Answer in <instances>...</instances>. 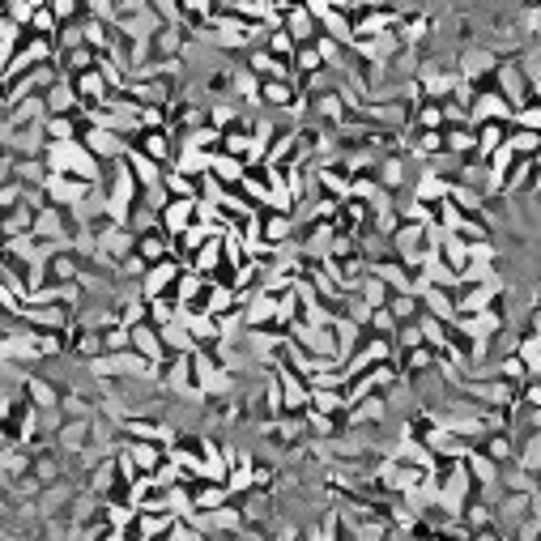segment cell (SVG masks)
Returning <instances> with one entry per match:
<instances>
[{"label":"cell","instance_id":"obj_1","mask_svg":"<svg viewBox=\"0 0 541 541\" xmlns=\"http://www.w3.org/2000/svg\"><path fill=\"white\" fill-rule=\"evenodd\" d=\"M102 192H107V209H111V217L124 226L129 222V214L141 205V197H146V188L137 183V175L129 171V163H111L107 166V175H102Z\"/></svg>","mask_w":541,"mask_h":541},{"label":"cell","instance_id":"obj_2","mask_svg":"<svg viewBox=\"0 0 541 541\" xmlns=\"http://www.w3.org/2000/svg\"><path fill=\"white\" fill-rule=\"evenodd\" d=\"M494 85H499V94L511 102L516 115L525 111V107H533V82H528V73L520 68V60H503L499 73H494Z\"/></svg>","mask_w":541,"mask_h":541},{"label":"cell","instance_id":"obj_3","mask_svg":"<svg viewBox=\"0 0 541 541\" xmlns=\"http://www.w3.org/2000/svg\"><path fill=\"white\" fill-rule=\"evenodd\" d=\"M82 146L90 149L102 166H111V163H124V158H129L132 141H129V137H120V132H107V129H85Z\"/></svg>","mask_w":541,"mask_h":541},{"label":"cell","instance_id":"obj_4","mask_svg":"<svg viewBox=\"0 0 541 541\" xmlns=\"http://www.w3.org/2000/svg\"><path fill=\"white\" fill-rule=\"evenodd\" d=\"M82 491H85V486L77 482V477H65V482L48 486V491H43V499H39V516H43V520L68 516V508L77 503V494H82Z\"/></svg>","mask_w":541,"mask_h":541},{"label":"cell","instance_id":"obj_5","mask_svg":"<svg viewBox=\"0 0 541 541\" xmlns=\"http://www.w3.org/2000/svg\"><path fill=\"white\" fill-rule=\"evenodd\" d=\"M183 273H188V269H183L180 261L154 264V269L146 273V281H141V298H146V303H158L163 295H171V290H175V281H180Z\"/></svg>","mask_w":541,"mask_h":541},{"label":"cell","instance_id":"obj_6","mask_svg":"<svg viewBox=\"0 0 541 541\" xmlns=\"http://www.w3.org/2000/svg\"><path fill=\"white\" fill-rule=\"evenodd\" d=\"M90 439H94V430H90V422H82V418H65V427L56 430V439H51V448L60 452V457L77 460L90 448Z\"/></svg>","mask_w":541,"mask_h":541},{"label":"cell","instance_id":"obj_7","mask_svg":"<svg viewBox=\"0 0 541 541\" xmlns=\"http://www.w3.org/2000/svg\"><path fill=\"white\" fill-rule=\"evenodd\" d=\"M465 469H469V477H474V486L482 491V499H494V494L503 491V486H499V474H503V469H499L482 448H474V452L465 457Z\"/></svg>","mask_w":541,"mask_h":541},{"label":"cell","instance_id":"obj_8","mask_svg":"<svg viewBox=\"0 0 541 541\" xmlns=\"http://www.w3.org/2000/svg\"><path fill=\"white\" fill-rule=\"evenodd\" d=\"M281 376V393H286V413H307L312 410V384L298 376L295 367H273Z\"/></svg>","mask_w":541,"mask_h":541},{"label":"cell","instance_id":"obj_9","mask_svg":"<svg viewBox=\"0 0 541 541\" xmlns=\"http://www.w3.org/2000/svg\"><path fill=\"white\" fill-rule=\"evenodd\" d=\"M286 31L295 34V43L303 48V43H315L320 39V22H315L312 4L303 0V4H295V0H286Z\"/></svg>","mask_w":541,"mask_h":541},{"label":"cell","instance_id":"obj_10","mask_svg":"<svg viewBox=\"0 0 541 541\" xmlns=\"http://www.w3.org/2000/svg\"><path fill=\"white\" fill-rule=\"evenodd\" d=\"M26 401H31L34 410H60L65 384H56V379L43 376V371H31V379H26Z\"/></svg>","mask_w":541,"mask_h":541},{"label":"cell","instance_id":"obj_11","mask_svg":"<svg viewBox=\"0 0 541 541\" xmlns=\"http://www.w3.org/2000/svg\"><path fill=\"white\" fill-rule=\"evenodd\" d=\"M90 197V183H82V180H68V175H51V183H48V200L56 205V209H65V214H73L82 200Z\"/></svg>","mask_w":541,"mask_h":541},{"label":"cell","instance_id":"obj_12","mask_svg":"<svg viewBox=\"0 0 541 541\" xmlns=\"http://www.w3.org/2000/svg\"><path fill=\"white\" fill-rule=\"evenodd\" d=\"M244 68L252 73V77H261V82H286V77H295L286 60L269 56L264 48H252V51H247V56H244Z\"/></svg>","mask_w":541,"mask_h":541},{"label":"cell","instance_id":"obj_13","mask_svg":"<svg viewBox=\"0 0 541 541\" xmlns=\"http://www.w3.org/2000/svg\"><path fill=\"white\" fill-rule=\"evenodd\" d=\"M494 511H499V528L516 533L520 525L533 520V494H503V499L494 503Z\"/></svg>","mask_w":541,"mask_h":541},{"label":"cell","instance_id":"obj_14","mask_svg":"<svg viewBox=\"0 0 541 541\" xmlns=\"http://www.w3.org/2000/svg\"><path fill=\"white\" fill-rule=\"evenodd\" d=\"M137 256H141L149 269L163 264V261H175V239H171L163 226L149 230V235H137Z\"/></svg>","mask_w":541,"mask_h":541},{"label":"cell","instance_id":"obj_15","mask_svg":"<svg viewBox=\"0 0 541 541\" xmlns=\"http://www.w3.org/2000/svg\"><path fill=\"white\" fill-rule=\"evenodd\" d=\"M22 324H31L34 333H68L73 328V312L68 307H26Z\"/></svg>","mask_w":541,"mask_h":541},{"label":"cell","instance_id":"obj_16","mask_svg":"<svg viewBox=\"0 0 541 541\" xmlns=\"http://www.w3.org/2000/svg\"><path fill=\"white\" fill-rule=\"evenodd\" d=\"M477 448L503 469V465H516V457H520V435H516V430H491Z\"/></svg>","mask_w":541,"mask_h":541},{"label":"cell","instance_id":"obj_17","mask_svg":"<svg viewBox=\"0 0 541 541\" xmlns=\"http://www.w3.org/2000/svg\"><path fill=\"white\" fill-rule=\"evenodd\" d=\"M197 205L200 200H171V205L163 209V222H158V226H163L171 239H180L183 230L197 226Z\"/></svg>","mask_w":541,"mask_h":541},{"label":"cell","instance_id":"obj_18","mask_svg":"<svg viewBox=\"0 0 541 541\" xmlns=\"http://www.w3.org/2000/svg\"><path fill=\"white\" fill-rule=\"evenodd\" d=\"M247 328H273L278 324V295H269V290H256V295L247 298Z\"/></svg>","mask_w":541,"mask_h":541},{"label":"cell","instance_id":"obj_19","mask_svg":"<svg viewBox=\"0 0 541 541\" xmlns=\"http://www.w3.org/2000/svg\"><path fill=\"white\" fill-rule=\"evenodd\" d=\"M124 448H129V457H132V465L141 469L146 477H154L158 469L166 465V448L163 443H137V439H124Z\"/></svg>","mask_w":541,"mask_h":541},{"label":"cell","instance_id":"obj_20","mask_svg":"<svg viewBox=\"0 0 541 541\" xmlns=\"http://www.w3.org/2000/svg\"><path fill=\"white\" fill-rule=\"evenodd\" d=\"M124 163H129V171L137 175V183H141L146 192H154V188H163V183H166V166L149 163L141 149H129V158H124Z\"/></svg>","mask_w":541,"mask_h":541},{"label":"cell","instance_id":"obj_21","mask_svg":"<svg viewBox=\"0 0 541 541\" xmlns=\"http://www.w3.org/2000/svg\"><path fill=\"white\" fill-rule=\"evenodd\" d=\"M460 525H465L477 537V533H486V528H499V511H494V503H486V499L477 494L474 503L460 511Z\"/></svg>","mask_w":541,"mask_h":541},{"label":"cell","instance_id":"obj_22","mask_svg":"<svg viewBox=\"0 0 541 541\" xmlns=\"http://www.w3.org/2000/svg\"><path fill=\"white\" fill-rule=\"evenodd\" d=\"M132 350H137V354H146L149 362H158V367L171 359V354H166V345H163V333H158L154 324L132 328Z\"/></svg>","mask_w":541,"mask_h":541},{"label":"cell","instance_id":"obj_23","mask_svg":"<svg viewBox=\"0 0 541 541\" xmlns=\"http://www.w3.org/2000/svg\"><path fill=\"white\" fill-rule=\"evenodd\" d=\"M443 154H452L460 163L477 158V129H443Z\"/></svg>","mask_w":541,"mask_h":541},{"label":"cell","instance_id":"obj_24","mask_svg":"<svg viewBox=\"0 0 541 541\" xmlns=\"http://www.w3.org/2000/svg\"><path fill=\"white\" fill-rule=\"evenodd\" d=\"M192 499H197V511H222L226 503H235L226 482H192Z\"/></svg>","mask_w":541,"mask_h":541},{"label":"cell","instance_id":"obj_25","mask_svg":"<svg viewBox=\"0 0 541 541\" xmlns=\"http://www.w3.org/2000/svg\"><path fill=\"white\" fill-rule=\"evenodd\" d=\"M43 102H48V115H82V99H77V90H73V82H60L56 90H48L43 94Z\"/></svg>","mask_w":541,"mask_h":541},{"label":"cell","instance_id":"obj_26","mask_svg":"<svg viewBox=\"0 0 541 541\" xmlns=\"http://www.w3.org/2000/svg\"><path fill=\"white\" fill-rule=\"evenodd\" d=\"M508 132H511V124H482V129H477V158L491 163L494 154L508 146Z\"/></svg>","mask_w":541,"mask_h":541},{"label":"cell","instance_id":"obj_27","mask_svg":"<svg viewBox=\"0 0 541 541\" xmlns=\"http://www.w3.org/2000/svg\"><path fill=\"white\" fill-rule=\"evenodd\" d=\"M222 188H230V192H239V183L247 180V163H239V158H230V154H217L214 158V171H209Z\"/></svg>","mask_w":541,"mask_h":541},{"label":"cell","instance_id":"obj_28","mask_svg":"<svg viewBox=\"0 0 541 541\" xmlns=\"http://www.w3.org/2000/svg\"><path fill=\"white\" fill-rule=\"evenodd\" d=\"M158 333H163V345H166V354H171V359H175V354H197V350H200L197 337L188 333V324H183V320L158 328Z\"/></svg>","mask_w":541,"mask_h":541},{"label":"cell","instance_id":"obj_29","mask_svg":"<svg viewBox=\"0 0 541 541\" xmlns=\"http://www.w3.org/2000/svg\"><path fill=\"white\" fill-rule=\"evenodd\" d=\"M290 73H295V82H307V77H315V73H324V56H320V48H315V43H303V48L295 51V60H290Z\"/></svg>","mask_w":541,"mask_h":541},{"label":"cell","instance_id":"obj_30","mask_svg":"<svg viewBox=\"0 0 541 541\" xmlns=\"http://www.w3.org/2000/svg\"><path fill=\"white\" fill-rule=\"evenodd\" d=\"M499 486H503V494H537V477L528 474V469H520V465H503V474H499Z\"/></svg>","mask_w":541,"mask_h":541},{"label":"cell","instance_id":"obj_31","mask_svg":"<svg viewBox=\"0 0 541 541\" xmlns=\"http://www.w3.org/2000/svg\"><path fill=\"white\" fill-rule=\"evenodd\" d=\"M439 256H443V264H448L452 273H465V269H469V244H465L460 235H448V239H443Z\"/></svg>","mask_w":541,"mask_h":541},{"label":"cell","instance_id":"obj_32","mask_svg":"<svg viewBox=\"0 0 541 541\" xmlns=\"http://www.w3.org/2000/svg\"><path fill=\"white\" fill-rule=\"evenodd\" d=\"M508 146L516 149V158H537V154H541V132H533V129H520V124H511V132H508Z\"/></svg>","mask_w":541,"mask_h":541},{"label":"cell","instance_id":"obj_33","mask_svg":"<svg viewBox=\"0 0 541 541\" xmlns=\"http://www.w3.org/2000/svg\"><path fill=\"white\" fill-rule=\"evenodd\" d=\"M388 312L396 315V324H418L422 320V295H393Z\"/></svg>","mask_w":541,"mask_h":541},{"label":"cell","instance_id":"obj_34","mask_svg":"<svg viewBox=\"0 0 541 541\" xmlns=\"http://www.w3.org/2000/svg\"><path fill=\"white\" fill-rule=\"evenodd\" d=\"M359 298L367 303V307H376V312H379V307H388V303H393V286H388V281H379L376 273H371V278L359 286Z\"/></svg>","mask_w":541,"mask_h":541},{"label":"cell","instance_id":"obj_35","mask_svg":"<svg viewBox=\"0 0 541 541\" xmlns=\"http://www.w3.org/2000/svg\"><path fill=\"white\" fill-rule=\"evenodd\" d=\"M499 379H508L511 388H525L533 379V371H528V362L520 354H508V359H499Z\"/></svg>","mask_w":541,"mask_h":541},{"label":"cell","instance_id":"obj_36","mask_svg":"<svg viewBox=\"0 0 541 541\" xmlns=\"http://www.w3.org/2000/svg\"><path fill=\"white\" fill-rule=\"evenodd\" d=\"M422 345H427V333H422V324H401V328H396V337H393L396 359H401V354H413V350H422Z\"/></svg>","mask_w":541,"mask_h":541},{"label":"cell","instance_id":"obj_37","mask_svg":"<svg viewBox=\"0 0 541 541\" xmlns=\"http://www.w3.org/2000/svg\"><path fill=\"white\" fill-rule=\"evenodd\" d=\"M166 192H171V200H200V180H188L180 171H166Z\"/></svg>","mask_w":541,"mask_h":541},{"label":"cell","instance_id":"obj_38","mask_svg":"<svg viewBox=\"0 0 541 541\" xmlns=\"http://www.w3.org/2000/svg\"><path fill=\"white\" fill-rule=\"evenodd\" d=\"M264 51L290 65V60H295V51H298V43H295V34H290V31H273L269 39H264Z\"/></svg>","mask_w":541,"mask_h":541},{"label":"cell","instance_id":"obj_39","mask_svg":"<svg viewBox=\"0 0 541 541\" xmlns=\"http://www.w3.org/2000/svg\"><path fill=\"white\" fill-rule=\"evenodd\" d=\"M39 4H43V0H4V9H0V13L13 17L17 26H26V31H31V22H34V13H39Z\"/></svg>","mask_w":541,"mask_h":541},{"label":"cell","instance_id":"obj_40","mask_svg":"<svg viewBox=\"0 0 541 541\" xmlns=\"http://www.w3.org/2000/svg\"><path fill=\"white\" fill-rule=\"evenodd\" d=\"M180 320V307L171 303V298H158V303H149V324L154 328H166Z\"/></svg>","mask_w":541,"mask_h":541},{"label":"cell","instance_id":"obj_41","mask_svg":"<svg viewBox=\"0 0 541 541\" xmlns=\"http://www.w3.org/2000/svg\"><path fill=\"white\" fill-rule=\"evenodd\" d=\"M163 26H183V0H149Z\"/></svg>","mask_w":541,"mask_h":541},{"label":"cell","instance_id":"obj_42","mask_svg":"<svg viewBox=\"0 0 541 541\" xmlns=\"http://www.w3.org/2000/svg\"><path fill=\"white\" fill-rule=\"evenodd\" d=\"M371 315H376V307H367L359 295L345 298V320H354L359 328H371Z\"/></svg>","mask_w":541,"mask_h":541},{"label":"cell","instance_id":"obj_43","mask_svg":"<svg viewBox=\"0 0 541 541\" xmlns=\"http://www.w3.org/2000/svg\"><path fill=\"white\" fill-rule=\"evenodd\" d=\"M516 124H520V129L541 132V107H537V102H533V107H525V111L516 115Z\"/></svg>","mask_w":541,"mask_h":541},{"label":"cell","instance_id":"obj_44","mask_svg":"<svg viewBox=\"0 0 541 541\" xmlns=\"http://www.w3.org/2000/svg\"><path fill=\"white\" fill-rule=\"evenodd\" d=\"M99 541H132V528H102Z\"/></svg>","mask_w":541,"mask_h":541},{"label":"cell","instance_id":"obj_45","mask_svg":"<svg viewBox=\"0 0 541 541\" xmlns=\"http://www.w3.org/2000/svg\"><path fill=\"white\" fill-rule=\"evenodd\" d=\"M537 166H541V154H537Z\"/></svg>","mask_w":541,"mask_h":541}]
</instances>
